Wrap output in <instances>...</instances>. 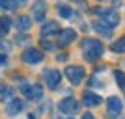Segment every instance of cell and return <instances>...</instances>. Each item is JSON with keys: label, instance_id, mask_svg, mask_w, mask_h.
I'll return each mask as SVG.
<instances>
[{"label": "cell", "instance_id": "3957f363", "mask_svg": "<svg viewBox=\"0 0 125 119\" xmlns=\"http://www.w3.org/2000/svg\"><path fill=\"white\" fill-rule=\"evenodd\" d=\"M78 108H80V104H78L73 97H67V99H63V101H60V102H58V110H60L62 114H67V115L77 114Z\"/></svg>", "mask_w": 125, "mask_h": 119}, {"label": "cell", "instance_id": "4316f807", "mask_svg": "<svg viewBox=\"0 0 125 119\" xmlns=\"http://www.w3.org/2000/svg\"><path fill=\"white\" fill-rule=\"evenodd\" d=\"M60 119H73V117H69V115H67V117H60Z\"/></svg>", "mask_w": 125, "mask_h": 119}, {"label": "cell", "instance_id": "44dd1931", "mask_svg": "<svg viewBox=\"0 0 125 119\" xmlns=\"http://www.w3.org/2000/svg\"><path fill=\"white\" fill-rule=\"evenodd\" d=\"M114 78H116V82L120 84L121 80H123V78H125V74H123V73H121V71H116V73H114Z\"/></svg>", "mask_w": 125, "mask_h": 119}, {"label": "cell", "instance_id": "5b68a950", "mask_svg": "<svg viewBox=\"0 0 125 119\" xmlns=\"http://www.w3.org/2000/svg\"><path fill=\"white\" fill-rule=\"evenodd\" d=\"M21 91L24 93V97L28 99V101H37V99L43 95V88L39 86V84H34V86H28V84H22Z\"/></svg>", "mask_w": 125, "mask_h": 119}, {"label": "cell", "instance_id": "e0dca14e", "mask_svg": "<svg viewBox=\"0 0 125 119\" xmlns=\"http://www.w3.org/2000/svg\"><path fill=\"white\" fill-rule=\"evenodd\" d=\"M11 28V19L8 15H2L0 17V36H6Z\"/></svg>", "mask_w": 125, "mask_h": 119}, {"label": "cell", "instance_id": "7c38bea8", "mask_svg": "<svg viewBox=\"0 0 125 119\" xmlns=\"http://www.w3.org/2000/svg\"><path fill=\"white\" fill-rule=\"evenodd\" d=\"M32 15H34L36 21H43V17H45V2H43V0L34 2V6H32Z\"/></svg>", "mask_w": 125, "mask_h": 119}, {"label": "cell", "instance_id": "484cf974", "mask_svg": "<svg viewBox=\"0 0 125 119\" xmlns=\"http://www.w3.org/2000/svg\"><path fill=\"white\" fill-rule=\"evenodd\" d=\"M120 86H121V89H123V91H125V78H123V80H121V82H120Z\"/></svg>", "mask_w": 125, "mask_h": 119}, {"label": "cell", "instance_id": "5bb4252c", "mask_svg": "<svg viewBox=\"0 0 125 119\" xmlns=\"http://www.w3.org/2000/svg\"><path fill=\"white\" fill-rule=\"evenodd\" d=\"M101 21L108 26H116L120 22V17L116 15L114 11H101Z\"/></svg>", "mask_w": 125, "mask_h": 119}, {"label": "cell", "instance_id": "cb8c5ba5", "mask_svg": "<svg viewBox=\"0 0 125 119\" xmlns=\"http://www.w3.org/2000/svg\"><path fill=\"white\" fill-rule=\"evenodd\" d=\"M82 119H95V117H94V115H92V114H88V112H86V114L82 115Z\"/></svg>", "mask_w": 125, "mask_h": 119}, {"label": "cell", "instance_id": "8fae6325", "mask_svg": "<svg viewBox=\"0 0 125 119\" xmlns=\"http://www.w3.org/2000/svg\"><path fill=\"white\" fill-rule=\"evenodd\" d=\"M60 34V28H58V22L51 21V22H45L41 26V37H47V36H58Z\"/></svg>", "mask_w": 125, "mask_h": 119}, {"label": "cell", "instance_id": "ffe728a7", "mask_svg": "<svg viewBox=\"0 0 125 119\" xmlns=\"http://www.w3.org/2000/svg\"><path fill=\"white\" fill-rule=\"evenodd\" d=\"M0 6L6 8V9H15V8H17V4H15V2H11V0H0Z\"/></svg>", "mask_w": 125, "mask_h": 119}, {"label": "cell", "instance_id": "ba28073f", "mask_svg": "<svg viewBox=\"0 0 125 119\" xmlns=\"http://www.w3.org/2000/svg\"><path fill=\"white\" fill-rule=\"evenodd\" d=\"M75 37H77V34H75V30H71V28L60 30V34H58V45H60V47H65V45L75 41Z\"/></svg>", "mask_w": 125, "mask_h": 119}, {"label": "cell", "instance_id": "4fadbf2b", "mask_svg": "<svg viewBox=\"0 0 125 119\" xmlns=\"http://www.w3.org/2000/svg\"><path fill=\"white\" fill-rule=\"evenodd\" d=\"M22 108H24V102H22L21 99H13V101H10L6 112H8V115H17Z\"/></svg>", "mask_w": 125, "mask_h": 119}, {"label": "cell", "instance_id": "52a82bcc", "mask_svg": "<svg viewBox=\"0 0 125 119\" xmlns=\"http://www.w3.org/2000/svg\"><path fill=\"white\" fill-rule=\"evenodd\" d=\"M43 76H45V82L51 89H56L60 80H62V73L56 71V69H47V71L43 73Z\"/></svg>", "mask_w": 125, "mask_h": 119}, {"label": "cell", "instance_id": "9c48e42d", "mask_svg": "<svg viewBox=\"0 0 125 119\" xmlns=\"http://www.w3.org/2000/svg\"><path fill=\"white\" fill-rule=\"evenodd\" d=\"M82 101H84L86 106H90V108H95V106H99V104L103 102V99H101L99 95H95L94 91H84Z\"/></svg>", "mask_w": 125, "mask_h": 119}, {"label": "cell", "instance_id": "603a6c76", "mask_svg": "<svg viewBox=\"0 0 125 119\" xmlns=\"http://www.w3.org/2000/svg\"><path fill=\"white\" fill-rule=\"evenodd\" d=\"M41 45H45V48H47V50H52V48H54L51 43H47V41H41Z\"/></svg>", "mask_w": 125, "mask_h": 119}, {"label": "cell", "instance_id": "ac0fdd59", "mask_svg": "<svg viewBox=\"0 0 125 119\" xmlns=\"http://www.w3.org/2000/svg\"><path fill=\"white\" fill-rule=\"evenodd\" d=\"M56 11H58V15H60V17H63V19H71V17L75 15V13H73V9H71L69 6H65V4H58Z\"/></svg>", "mask_w": 125, "mask_h": 119}, {"label": "cell", "instance_id": "277c9868", "mask_svg": "<svg viewBox=\"0 0 125 119\" xmlns=\"http://www.w3.org/2000/svg\"><path fill=\"white\" fill-rule=\"evenodd\" d=\"M21 60L24 63H30V65H36V63H39L43 60V52L37 50V48H26L24 52H22Z\"/></svg>", "mask_w": 125, "mask_h": 119}, {"label": "cell", "instance_id": "8992f818", "mask_svg": "<svg viewBox=\"0 0 125 119\" xmlns=\"http://www.w3.org/2000/svg\"><path fill=\"white\" fill-rule=\"evenodd\" d=\"M123 110V104H121V99L118 97H108L106 99V112H108L110 117H118Z\"/></svg>", "mask_w": 125, "mask_h": 119}, {"label": "cell", "instance_id": "6da1fadb", "mask_svg": "<svg viewBox=\"0 0 125 119\" xmlns=\"http://www.w3.org/2000/svg\"><path fill=\"white\" fill-rule=\"evenodd\" d=\"M82 54L88 62H95L97 58L103 54V43L97 39H84L82 41Z\"/></svg>", "mask_w": 125, "mask_h": 119}, {"label": "cell", "instance_id": "9a60e30c", "mask_svg": "<svg viewBox=\"0 0 125 119\" xmlns=\"http://www.w3.org/2000/svg\"><path fill=\"white\" fill-rule=\"evenodd\" d=\"M13 24H15V28L19 32H28L32 22H30V19H28V15H21V17H17V19H15Z\"/></svg>", "mask_w": 125, "mask_h": 119}, {"label": "cell", "instance_id": "30bf717a", "mask_svg": "<svg viewBox=\"0 0 125 119\" xmlns=\"http://www.w3.org/2000/svg\"><path fill=\"white\" fill-rule=\"evenodd\" d=\"M94 30L97 32V34H99V36H103L104 39H110V37H112V30H110V28H112V26H108V24H104L103 21H95L94 24Z\"/></svg>", "mask_w": 125, "mask_h": 119}, {"label": "cell", "instance_id": "d6986e66", "mask_svg": "<svg viewBox=\"0 0 125 119\" xmlns=\"http://www.w3.org/2000/svg\"><path fill=\"white\" fill-rule=\"evenodd\" d=\"M112 50L118 52V54H121V52H125V36L121 37V39H118V41L112 45Z\"/></svg>", "mask_w": 125, "mask_h": 119}, {"label": "cell", "instance_id": "d4e9b609", "mask_svg": "<svg viewBox=\"0 0 125 119\" xmlns=\"http://www.w3.org/2000/svg\"><path fill=\"white\" fill-rule=\"evenodd\" d=\"M4 63H6V56H4V54H0V65H4Z\"/></svg>", "mask_w": 125, "mask_h": 119}, {"label": "cell", "instance_id": "7402d4cb", "mask_svg": "<svg viewBox=\"0 0 125 119\" xmlns=\"http://www.w3.org/2000/svg\"><path fill=\"white\" fill-rule=\"evenodd\" d=\"M0 48H4L6 52H10V45H8L6 41H0Z\"/></svg>", "mask_w": 125, "mask_h": 119}, {"label": "cell", "instance_id": "2e32d148", "mask_svg": "<svg viewBox=\"0 0 125 119\" xmlns=\"http://www.w3.org/2000/svg\"><path fill=\"white\" fill-rule=\"evenodd\" d=\"M0 99L4 102H10L15 99V89L10 88V86H0Z\"/></svg>", "mask_w": 125, "mask_h": 119}, {"label": "cell", "instance_id": "7a4b0ae2", "mask_svg": "<svg viewBox=\"0 0 125 119\" xmlns=\"http://www.w3.org/2000/svg\"><path fill=\"white\" fill-rule=\"evenodd\" d=\"M65 76L69 78V82L73 86H77V84L82 82V78H84V69L80 65H67L65 67Z\"/></svg>", "mask_w": 125, "mask_h": 119}, {"label": "cell", "instance_id": "83f0119b", "mask_svg": "<svg viewBox=\"0 0 125 119\" xmlns=\"http://www.w3.org/2000/svg\"><path fill=\"white\" fill-rule=\"evenodd\" d=\"M19 2H26V0H19Z\"/></svg>", "mask_w": 125, "mask_h": 119}]
</instances>
